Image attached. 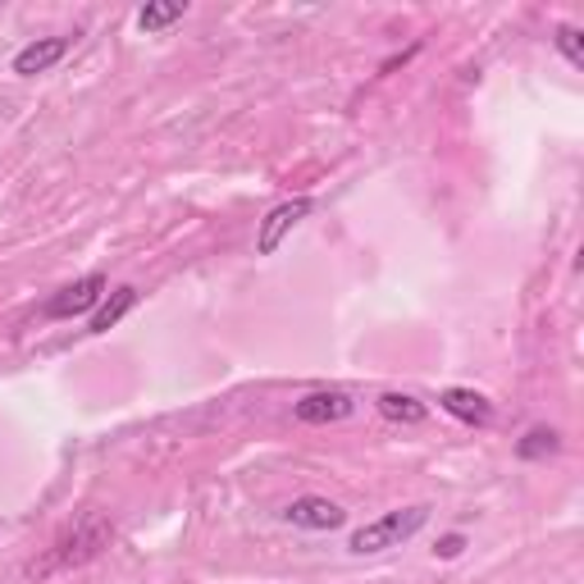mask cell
Listing matches in <instances>:
<instances>
[{"instance_id":"obj_1","label":"cell","mask_w":584,"mask_h":584,"mask_svg":"<svg viewBox=\"0 0 584 584\" xmlns=\"http://www.w3.org/2000/svg\"><path fill=\"white\" fill-rule=\"evenodd\" d=\"M114 530H110V520L106 516H82L78 526L69 535H59L51 543V552L42 562L27 566V575H55V571H69V566H82L91 558H101V548H110Z\"/></svg>"},{"instance_id":"obj_2","label":"cell","mask_w":584,"mask_h":584,"mask_svg":"<svg viewBox=\"0 0 584 584\" xmlns=\"http://www.w3.org/2000/svg\"><path fill=\"white\" fill-rule=\"evenodd\" d=\"M429 526V507L416 503V507H397V511H384L371 526H361L352 539H348V552L352 558H375V552H388V548H403L407 539H416L420 530Z\"/></svg>"},{"instance_id":"obj_3","label":"cell","mask_w":584,"mask_h":584,"mask_svg":"<svg viewBox=\"0 0 584 584\" xmlns=\"http://www.w3.org/2000/svg\"><path fill=\"white\" fill-rule=\"evenodd\" d=\"M106 274H82V279H74L69 288H59L46 306H42V316L46 320H74V316H87V311H97L101 297H106Z\"/></svg>"},{"instance_id":"obj_4","label":"cell","mask_w":584,"mask_h":584,"mask_svg":"<svg viewBox=\"0 0 584 584\" xmlns=\"http://www.w3.org/2000/svg\"><path fill=\"white\" fill-rule=\"evenodd\" d=\"M311 197H288V201H279L274 206L265 220H261V229H256V256H274L279 252V242L306 220V214H311Z\"/></svg>"},{"instance_id":"obj_5","label":"cell","mask_w":584,"mask_h":584,"mask_svg":"<svg viewBox=\"0 0 584 584\" xmlns=\"http://www.w3.org/2000/svg\"><path fill=\"white\" fill-rule=\"evenodd\" d=\"M284 520H288L293 530L329 535V530H338V526H348V511L338 507V503H329V498H320V494H306V498H293V503L284 507Z\"/></svg>"},{"instance_id":"obj_6","label":"cell","mask_w":584,"mask_h":584,"mask_svg":"<svg viewBox=\"0 0 584 584\" xmlns=\"http://www.w3.org/2000/svg\"><path fill=\"white\" fill-rule=\"evenodd\" d=\"M356 411V397L343 393V388H320V393H306L301 403L293 407V416L301 425H338Z\"/></svg>"},{"instance_id":"obj_7","label":"cell","mask_w":584,"mask_h":584,"mask_svg":"<svg viewBox=\"0 0 584 584\" xmlns=\"http://www.w3.org/2000/svg\"><path fill=\"white\" fill-rule=\"evenodd\" d=\"M69 55V37H37V42H27L19 55H14V74L19 78H37V74H51L59 59Z\"/></svg>"},{"instance_id":"obj_8","label":"cell","mask_w":584,"mask_h":584,"mask_svg":"<svg viewBox=\"0 0 584 584\" xmlns=\"http://www.w3.org/2000/svg\"><path fill=\"white\" fill-rule=\"evenodd\" d=\"M439 407L452 416V420H461V425H488L494 420V403H488L484 393H475V388H443V397H439Z\"/></svg>"},{"instance_id":"obj_9","label":"cell","mask_w":584,"mask_h":584,"mask_svg":"<svg viewBox=\"0 0 584 584\" xmlns=\"http://www.w3.org/2000/svg\"><path fill=\"white\" fill-rule=\"evenodd\" d=\"M137 306V288L133 284H119L110 297H101V306L91 311V320H87V333H110L119 320H124L129 311Z\"/></svg>"},{"instance_id":"obj_10","label":"cell","mask_w":584,"mask_h":584,"mask_svg":"<svg viewBox=\"0 0 584 584\" xmlns=\"http://www.w3.org/2000/svg\"><path fill=\"white\" fill-rule=\"evenodd\" d=\"M375 407H379V416L393 420V425H425V420H429V407L420 403V397H411V393H379Z\"/></svg>"},{"instance_id":"obj_11","label":"cell","mask_w":584,"mask_h":584,"mask_svg":"<svg viewBox=\"0 0 584 584\" xmlns=\"http://www.w3.org/2000/svg\"><path fill=\"white\" fill-rule=\"evenodd\" d=\"M188 14V5H178V0H151V5L137 10V27L142 33H165L169 23H178Z\"/></svg>"},{"instance_id":"obj_12","label":"cell","mask_w":584,"mask_h":584,"mask_svg":"<svg viewBox=\"0 0 584 584\" xmlns=\"http://www.w3.org/2000/svg\"><path fill=\"white\" fill-rule=\"evenodd\" d=\"M552 452H562V434H558V429H548V425H535L530 434L516 443V456L520 461H543Z\"/></svg>"},{"instance_id":"obj_13","label":"cell","mask_w":584,"mask_h":584,"mask_svg":"<svg viewBox=\"0 0 584 584\" xmlns=\"http://www.w3.org/2000/svg\"><path fill=\"white\" fill-rule=\"evenodd\" d=\"M552 46L566 55L571 69H584V42H580V27L575 23H558V37H552Z\"/></svg>"},{"instance_id":"obj_14","label":"cell","mask_w":584,"mask_h":584,"mask_svg":"<svg viewBox=\"0 0 584 584\" xmlns=\"http://www.w3.org/2000/svg\"><path fill=\"white\" fill-rule=\"evenodd\" d=\"M461 548H466V539H461V535H443L434 552H439V558H443V562H452V558H461Z\"/></svg>"}]
</instances>
